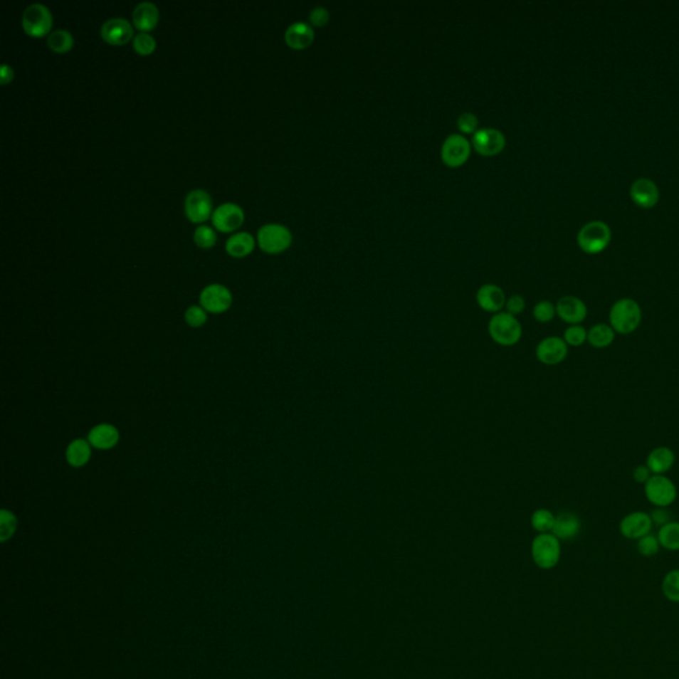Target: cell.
Masks as SVG:
<instances>
[{
  "mask_svg": "<svg viewBox=\"0 0 679 679\" xmlns=\"http://www.w3.org/2000/svg\"><path fill=\"white\" fill-rule=\"evenodd\" d=\"M642 319L640 302L631 298H622L611 304L608 324L617 335L629 336L640 328Z\"/></svg>",
  "mask_w": 679,
  "mask_h": 679,
  "instance_id": "1",
  "label": "cell"
},
{
  "mask_svg": "<svg viewBox=\"0 0 679 679\" xmlns=\"http://www.w3.org/2000/svg\"><path fill=\"white\" fill-rule=\"evenodd\" d=\"M487 332L495 344L505 348L517 345L523 337V327L519 319L505 311L491 316L487 325Z\"/></svg>",
  "mask_w": 679,
  "mask_h": 679,
  "instance_id": "2",
  "label": "cell"
},
{
  "mask_svg": "<svg viewBox=\"0 0 679 679\" xmlns=\"http://www.w3.org/2000/svg\"><path fill=\"white\" fill-rule=\"evenodd\" d=\"M611 241L609 224L602 221H591L577 233V244L584 253L596 255L604 251Z\"/></svg>",
  "mask_w": 679,
  "mask_h": 679,
  "instance_id": "3",
  "label": "cell"
},
{
  "mask_svg": "<svg viewBox=\"0 0 679 679\" xmlns=\"http://www.w3.org/2000/svg\"><path fill=\"white\" fill-rule=\"evenodd\" d=\"M535 564L542 569H552L562 557V542L553 534H539L531 545Z\"/></svg>",
  "mask_w": 679,
  "mask_h": 679,
  "instance_id": "4",
  "label": "cell"
},
{
  "mask_svg": "<svg viewBox=\"0 0 679 679\" xmlns=\"http://www.w3.org/2000/svg\"><path fill=\"white\" fill-rule=\"evenodd\" d=\"M643 493L651 505L662 508H669L678 498L677 485L668 475L651 476L643 485Z\"/></svg>",
  "mask_w": 679,
  "mask_h": 679,
  "instance_id": "5",
  "label": "cell"
},
{
  "mask_svg": "<svg viewBox=\"0 0 679 679\" xmlns=\"http://www.w3.org/2000/svg\"><path fill=\"white\" fill-rule=\"evenodd\" d=\"M258 244L264 253L271 255L284 253L291 247V231L283 224H265L258 231Z\"/></svg>",
  "mask_w": 679,
  "mask_h": 679,
  "instance_id": "6",
  "label": "cell"
},
{
  "mask_svg": "<svg viewBox=\"0 0 679 679\" xmlns=\"http://www.w3.org/2000/svg\"><path fill=\"white\" fill-rule=\"evenodd\" d=\"M53 19L51 15V11L43 6V4H31L28 6L21 19V26L24 32L31 36V38H43L48 35L52 29Z\"/></svg>",
  "mask_w": 679,
  "mask_h": 679,
  "instance_id": "7",
  "label": "cell"
},
{
  "mask_svg": "<svg viewBox=\"0 0 679 679\" xmlns=\"http://www.w3.org/2000/svg\"><path fill=\"white\" fill-rule=\"evenodd\" d=\"M471 149V141L463 135H450L445 138L441 147V158L448 167H459L468 161Z\"/></svg>",
  "mask_w": 679,
  "mask_h": 679,
  "instance_id": "8",
  "label": "cell"
},
{
  "mask_svg": "<svg viewBox=\"0 0 679 679\" xmlns=\"http://www.w3.org/2000/svg\"><path fill=\"white\" fill-rule=\"evenodd\" d=\"M569 354V347L560 336H548L536 345V359L545 367H556L564 362Z\"/></svg>",
  "mask_w": 679,
  "mask_h": 679,
  "instance_id": "9",
  "label": "cell"
},
{
  "mask_svg": "<svg viewBox=\"0 0 679 679\" xmlns=\"http://www.w3.org/2000/svg\"><path fill=\"white\" fill-rule=\"evenodd\" d=\"M507 140L505 133L496 127H482L478 129L471 140L473 149L478 154L483 157H493L505 150Z\"/></svg>",
  "mask_w": 679,
  "mask_h": 679,
  "instance_id": "10",
  "label": "cell"
},
{
  "mask_svg": "<svg viewBox=\"0 0 679 679\" xmlns=\"http://www.w3.org/2000/svg\"><path fill=\"white\" fill-rule=\"evenodd\" d=\"M184 213L191 223H204L213 216V198L204 190H193L184 199Z\"/></svg>",
  "mask_w": 679,
  "mask_h": 679,
  "instance_id": "11",
  "label": "cell"
},
{
  "mask_svg": "<svg viewBox=\"0 0 679 679\" xmlns=\"http://www.w3.org/2000/svg\"><path fill=\"white\" fill-rule=\"evenodd\" d=\"M653 520L651 514L645 511H633L625 515L619 524L620 534L628 540H640L641 537L651 534Z\"/></svg>",
  "mask_w": 679,
  "mask_h": 679,
  "instance_id": "12",
  "label": "cell"
},
{
  "mask_svg": "<svg viewBox=\"0 0 679 679\" xmlns=\"http://www.w3.org/2000/svg\"><path fill=\"white\" fill-rule=\"evenodd\" d=\"M556 313L560 320L568 325H579L588 317L586 304L577 296L565 295L556 302Z\"/></svg>",
  "mask_w": 679,
  "mask_h": 679,
  "instance_id": "13",
  "label": "cell"
},
{
  "mask_svg": "<svg viewBox=\"0 0 679 679\" xmlns=\"http://www.w3.org/2000/svg\"><path fill=\"white\" fill-rule=\"evenodd\" d=\"M631 201L641 209H651L660 201V189L657 184L646 177L634 179L629 189Z\"/></svg>",
  "mask_w": 679,
  "mask_h": 679,
  "instance_id": "14",
  "label": "cell"
},
{
  "mask_svg": "<svg viewBox=\"0 0 679 679\" xmlns=\"http://www.w3.org/2000/svg\"><path fill=\"white\" fill-rule=\"evenodd\" d=\"M199 301L204 311L222 313L231 307L233 296H231V292L223 285L211 284L202 291Z\"/></svg>",
  "mask_w": 679,
  "mask_h": 679,
  "instance_id": "15",
  "label": "cell"
},
{
  "mask_svg": "<svg viewBox=\"0 0 679 679\" xmlns=\"http://www.w3.org/2000/svg\"><path fill=\"white\" fill-rule=\"evenodd\" d=\"M213 226L221 233H233L244 222V213L238 204H224L213 213Z\"/></svg>",
  "mask_w": 679,
  "mask_h": 679,
  "instance_id": "16",
  "label": "cell"
},
{
  "mask_svg": "<svg viewBox=\"0 0 679 679\" xmlns=\"http://www.w3.org/2000/svg\"><path fill=\"white\" fill-rule=\"evenodd\" d=\"M505 301H507V296L505 291L499 285L493 283L480 285L479 290L476 291V304L479 305L480 310L488 313L495 315L503 311Z\"/></svg>",
  "mask_w": 679,
  "mask_h": 679,
  "instance_id": "17",
  "label": "cell"
},
{
  "mask_svg": "<svg viewBox=\"0 0 679 679\" xmlns=\"http://www.w3.org/2000/svg\"><path fill=\"white\" fill-rule=\"evenodd\" d=\"M133 27L122 18L109 19L101 27V36L110 46H124L133 38Z\"/></svg>",
  "mask_w": 679,
  "mask_h": 679,
  "instance_id": "18",
  "label": "cell"
},
{
  "mask_svg": "<svg viewBox=\"0 0 679 679\" xmlns=\"http://www.w3.org/2000/svg\"><path fill=\"white\" fill-rule=\"evenodd\" d=\"M581 528V519L579 517V515L564 511L556 515V520H554L551 534L554 535L560 542H569L580 535Z\"/></svg>",
  "mask_w": 679,
  "mask_h": 679,
  "instance_id": "19",
  "label": "cell"
},
{
  "mask_svg": "<svg viewBox=\"0 0 679 679\" xmlns=\"http://www.w3.org/2000/svg\"><path fill=\"white\" fill-rule=\"evenodd\" d=\"M675 453L668 446L654 447L646 456L645 465L649 467L653 475H668L675 465Z\"/></svg>",
  "mask_w": 679,
  "mask_h": 679,
  "instance_id": "20",
  "label": "cell"
},
{
  "mask_svg": "<svg viewBox=\"0 0 679 679\" xmlns=\"http://www.w3.org/2000/svg\"><path fill=\"white\" fill-rule=\"evenodd\" d=\"M284 40L288 47L300 51L311 47L315 40V32L310 24L304 21H296L285 31Z\"/></svg>",
  "mask_w": 679,
  "mask_h": 679,
  "instance_id": "21",
  "label": "cell"
},
{
  "mask_svg": "<svg viewBox=\"0 0 679 679\" xmlns=\"http://www.w3.org/2000/svg\"><path fill=\"white\" fill-rule=\"evenodd\" d=\"M159 21V11L156 4L150 1L140 3L133 11L135 27L141 32H149L157 27Z\"/></svg>",
  "mask_w": 679,
  "mask_h": 679,
  "instance_id": "22",
  "label": "cell"
},
{
  "mask_svg": "<svg viewBox=\"0 0 679 679\" xmlns=\"http://www.w3.org/2000/svg\"><path fill=\"white\" fill-rule=\"evenodd\" d=\"M118 438H120V434H118L116 427L107 425V423H102V425H98V426L90 430L88 439H89V443L92 446L100 448V450H109V448L116 446Z\"/></svg>",
  "mask_w": 679,
  "mask_h": 679,
  "instance_id": "23",
  "label": "cell"
},
{
  "mask_svg": "<svg viewBox=\"0 0 679 679\" xmlns=\"http://www.w3.org/2000/svg\"><path fill=\"white\" fill-rule=\"evenodd\" d=\"M617 333L609 324L597 322L588 330V344L594 349H606L616 341Z\"/></svg>",
  "mask_w": 679,
  "mask_h": 679,
  "instance_id": "24",
  "label": "cell"
},
{
  "mask_svg": "<svg viewBox=\"0 0 679 679\" xmlns=\"http://www.w3.org/2000/svg\"><path fill=\"white\" fill-rule=\"evenodd\" d=\"M253 248L255 239L248 233H235L226 243V251L233 258H244L253 253Z\"/></svg>",
  "mask_w": 679,
  "mask_h": 679,
  "instance_id": "25",
  "label": "cell"
},
{
  "mask_svg": "<svg viewBox=\"0 0 679 679\" xmlns=\"http://www.w3.org/2000/svg\"><path fill=\"white\" fill-rule=\"evenodd\" d=\"M657 537H658L660 548L670 551V552H678L679 522L671 520L670 523L662 525L660 528H658Z\"/></svg>",
  "mask_w": 679,
  "mask_h": 679,
  "instance_id": "26",
  "label": "cell"
},
{
  "mask_svg": "<svg viewBox=\"0 0 679 679\" xmlns=\"http://www.w3.org/2000/svg\"><path fill=\"white\" fill-rule=\"evenodd\" d=\"M89 459H90V446L84 439L73 441L67 448V460L72 466H84L89 462Z\"/></svg>",
  "mask_w": 679,
  "mask_h": 679,
  "instance_id": "27",
  "label": "cell"
},
{
  "mask_svg": "<svg viewBox=\"0 0 679 679\" xmlns=\"http://www.w3.org/2000/svg\"><path fill=\"white\" fill-rule=\"evenodd\" d=\"M556 520V515L548 508H537L531 515V525L539 534H551Z\"/></svg>",
  "mask_w": 679,
  "mask_h": 679,
  "instance_id": "28",
  "label": "cell"
},
{
  "mask_svg": "<svg viewBox=\"0 0 679 679\" xmlns=\"http://www.w3.org/2000/svg\"><path fill=\"white\" fill-rule=\"evenodd\" d=\"M48 47L55 53H67L73 48V36L65 29H56L48 36Z\"/></svg>",
  "mask_w": 679,
  "mask_h": 679,
  "instance_id": "29",
  "label": "cell"
},
{
  "mask_svg": "<svg viewBox=\"0 0 679 679\" xmlns=\"http://www.w3.org/2000/svg\"><path fill=\"white\" fill-rule=\"evenodd\" d=\"M562 337L569 348H580L585 342H588V330L581 324L568 325Z\"/></svg>",
  "mask_w": 679,
  "mask_h": 679,
  "instance_id": "30",
  "label": "cell"
},
{
  "mask_svg": "<svg viewBox=\"0 0 679 679\" xmlns=\"http://www.w3.org/2000/svg\"><path fill=\"white\" fill-rule=\"evenodd\" d=\"M663 596L671 602L679 604V569H671L662 580Z\"/></svg>",
  "mask_w": 679,
  "mask_h": 679,
  "instance_id": "31",
  "label": "cell"
},
{
  "mask_svg": "<svg viewBox=\"0 0 679 679\" xmlns=\"http://www.w3.org/2000/svg\"><path fill=\"white\" fill-rule=\"evenodd\" d=\"M532 316L535 320L540 324L551 322L557 316L556 304H553L552 301L549 300L537 301L534 305Z\"/></svg>",
  "mask_w": 679,
  "mask_h": 679,
  "instance_id": "32",
  "label": "cell"
},
{
  "mask_svg": "<svg viewBox=\"0 0 679 679\" xmlns=\"http://www.w3.org/2000/svg\"><path fill=\"white\" fill-rule=\"evenodd\" d=\"M660 544L657 535L649 534L637 540V551L643 557H653L660 552Z\"/></svg>",
  "mask_w": 679,
  "mask_h": 679,
  "instance_id": "33",
  "label": "cell"
},
{
  "mask_svg": "<svg viewBox=\"0 0 679 679\" xmlns=\"http://www.w3.org/2000/svg\"><path fill=\"white\" fill-rule=\"evenodd\" d=\"M156 47L154 38L145 32L138 33L133 41V48L141 56H150L156 51Z\"/></svg>",
  "mask_w": 679,
  "mask_h": 679,
  "instance_id": "34",
  "label": "cell"
},
{
  "mask_svg": "<svg viewBox=\"0 0 679 679\" xmlns=\"http://www.w3.org/2000/svg\"><path fill=\"white\" fill-rule=\"evenodd\" d=\"M194 242L199 248L209 250L216 243V233L209 226H199L194 233Z\"/></svg>",
  "mask_w": 679,
  "mask_h": 679,
  "instance_id": "35",
  "label": "cell"
},
{
  "mask_svg": "<svg viewBox=\"0 0 679 679\" xmlns=\"http://www.w3.org/2000/svg\"><path fill=\"white\" fill-rule=\"evenodd\" d=\"M456 127L462 132V135H475L479 127L478 117L471 112H465L456 120Z\"/></svg>",
  "mask_w": 679,
  "mask_h": 679,
  "instance_id": "36",
  "label": "cell"
},
{
  "mask_svg": "<svg viewBox=\"0 0 679 679\" xmlns=\"http://www.w3.org/2000/svg\"><path fill=\"white\" fill-rule=\"evenodd\" d=\"M16 528V519L14 514L10 511L3 510L0 512V534H1V542H6L10 539L11 536L15 532Z\"/></svg>",
  "mask_w": 679,
  "mask_h": 679,
  "instance_id": "37",
  "label": "cell"
},
{
  "mask_svg": "<svg viewBox=\"0 0 679 679\" xmlns=\"http://www.w3.org/2000/svg\"><path fill=\"white\" fill-rule=\"evenodd\" d=\"M525 305H527V302H525L523 296L519 295V293H515V295H511L510 298H507L505 310L507 313L517 317L519 315L523 313Z\"/></svg>",
  "mask_w": 679,
  "mask_h": 679,
  "instance_id": "38",
  "label": "cell"
},
{
  "mask_svg": "<svg viewBox=\"0 0 679 679\" xmlns=\"http://www.w3.org/2000/svg\"><path fill=\"white\" fill-rule=\"evenodd\" d=\"M207 320V315H206V311H204L202 307H198V305H194V307H190L187 311H186V321L190 327L193 328H198V327H202L204 322Z\"/></svg>",
  "mask_w": 679,
  "mask_h": 679,
  "instance_id": "39",
  "label": "cell"
},
{
  "mask_svg": "<svg viewBox=\"0 0 679 679\" xmlns=\"http://www.w3.org/2000/svg\"><path fill=\"white\" fill-rule=\"evenodd\" d=\"M330 19V11L327 7L317 6L310 12V21L313 27H324Z\"/></svg>",
  "mask_w": 679,
  "mask_h": 679,
  "instance_id": "40",
  "label": "cell"
},
{
  "mask_svg": "<svg viewBox=\"0 0 679 679\" xmlns=\"http://www.w3.org/2000/svg\"><path fill=\"white\" fill-rule=\"evenodd\" d=\"M651 520H653V524L657 525L658 528H660V527L665 525V524L670 523V522L673 520L669 508H662V507H654V510L651 512Z\"/></svg>",
  "mask_w": 679,
  "mask_h": 679,
  "instance_id": "41",
  "label": "cell"
},
{
  "mask_svg": "<svg viewBox=\"0 0 679 679\" xmlns=\"http://www.w3.org/2000/svg\"><path fill=\"white\" fill-rule=\"evenodd\" d=\"M631 476H633V480H634L636 483L643 485L651 479L653 474H651L649 467L646 466V465H638V466L633 468Z\"/></svg>",
  "mask_w": 679,
  "mask_h": 679,
  "instance_id": "42",
  "label": "cell"
},
{
  "mask_svg": "<svg viewBox=\"0 0 679 679\" xmlns=\"http://www.w3.org/2000/svg\"><path fill=\"white\" fill-rule=\"evenodd\" d=\"M14 78V70L12 68H10L7 64H4L1 67V75H0V80H1V85H7L9 83L12 81Z\"/></svg>",
  "mask_w": 679,
  "mask_h": 679,
  "instance_id": "43",
  "label": "cell"
}]
</instances>
